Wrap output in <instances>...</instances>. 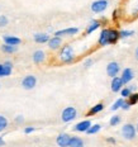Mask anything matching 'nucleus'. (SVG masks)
I'll return each instance as SVG.
<instances>
[{"instance_id":"nucleus-1","label":"nucleus","mask_w":138,"mask_h":147,"mask_svg":"<svg viewBox=\"0 0 138 147\" xmlns=\"http://www.w3.org/2000/svg\"><path fill=\"white\" fill-rule=\"evenodd\" d=\"M57 57H58V61H60L61 63H66V65L72 63V62H75V60H76L75 50H73V47L71 45H65L61 47L60 51H58Z\"/></svg>"},{"instance_id":"nucleus-2","label":"nucleus","mask_w":138,"mask_h":147,"mask_svg":"<svg viewBox=\"0 0 138 147\" xmlns=\"http://www.w3.org/2000/svg\"><path fill=\"white\" fill-rule=\"evenodd\" d=\"M122 137L127 141H133L136 138V134H137V129H136V125L133 123H125L123 124L120 129Z\"/></svg>"},{"instance_id":"nucleus-3","label":"nucleus","mask_w":138,"mask_h":147,"mask_svg":"<svg viewBox=\"0 0 138 147\" xmlns=\"http://www.w3.org/2000/svg\"><path fill=\"white\" fill-rule=\"evenodd\" d=\"M77 117V109L75 107H66L61 113V121L63 123H70Z\"/></svg>"},{"instance_id":"nucleus-4","label":"nucleus","mask_w":138,"mask_h":147,"mask_svg":"<svg viewBox=\"0 0 138 147\" xmlns=\"http://www.w3.org/2000/svg\"><path fill=\"white\" fill-rule=\"evenodd\" d=\"M109 7V1L108 0H95V1L91 3L90 9L91 11L95 14H100L103 11H105Z\"/></svg>"},{"instance_id":"nucleus-5","label":"nucleus","mask_w":138,"mask_h":147,"mask_svg":"<svg viewBox=\"0 0 138 147\" xmlns=\"http://www.w3.org/2000/svg\"><path fill=\"white\" fill-rule=\"evenodd\" d=\"M20 85H22V88L24 90H32V89H34L36 85H37V78L34 75H26L22 79Z\"/></svg>"},{"instance_id":"nucleus-6","label":"nucleus","mask_w":138,"mask_h":147,"mask_svg":"<svg viewBox=\"0 0 138 147\" xmlns=\"http://www.w3.org/2000/svg\"><path fill=\"white\" fill-rule=\"evenodd\" d=\"M119 72H120V65L116 61H110L106 65V75L109 78H115V76H118Z\"/></svg>"},{"instance_id":"nucleus-7","label":"nucleus","mask_w":138,"mask_h":147,"mask_svg":"<svg viewBox=\"0 0 138 147\" xmlns=\"http://www.w3.org/2000/svg\"><path fill=\"white\" fill-rule=\"evenodd\" d=\"M93 125V123H91L89 119H84V121H80L79 123H76L75 125L72 127L73 132H79V133H86L88 129Z\"/></svg>"},{"instance_id":"nucleus-8","label":"nucleus","mask_w":138,"mask_h":147,"mask_svg":"<svg viewBox=\"0 0 138 147\" xmlns=\"http://www.w3.org/2000/svg\"><path fill=\"white\" fill-rule=\"evenodd\" d=\"M79 33V28L77 27H70V28H65V29H60L55 32V36L56 37H73Z\"/></svg>"},{"instance_id":"nucleus-9","label":"nucleus","mask_w":138,"mask_h":147,"mask_svg":"<svg viewBox=\"0 0 138 147\" xmlns=\"http://www.w3.org/2000/svg\"><path fill=\"white\" fill-rule=\"evenodd\" d=\"M120 79H122V81H123L124 85L129 84V82L134 79V71L132 69H129V67H125V69H123L120 72Z\"/></svg>"},{"instance_id":"nucleus-10","label":"nucleus","mask_w":138,"mask_h":147,"mask_svg":"<svg viewBox=\"0 0 138 147\" xmlns=\"http://www.w3.org/2000/svg\"><path fill=\"white\" fill-rule=\"evenodd\" d=\"M70 141H71V136L69 133H60L56 137V143L58 147H69Z\"/></svg>"},{"instance_id":"nucleus-11","label":"nucleus","mask_w":138,"mask_h":147,"mask_svg":"<svg viewBox=\"0 0 138 147\" xmlns=\"http://www.w3.org/2000/svg\"><path fill=\"white\" fill-rule=\"evenodd\" d=\"M48 48L52 51H60L61 50V47H62V38L61 37H56V36H53V37H51L50 38V41H48Z\"/></svg>"},{"instance_id":"nucleus-12","label":"nucleus","mask_w":138,"mask_h":147,"mask_svg":"<svg viewBox=\"0 0 138 147\" xmlns=\"http://www.w3.org/2000/svg\"><path fill=\"white\" fill-rule=\"evenodd\" d=\"M98 45L100 47H105V46L109 45V28H103L102 32L99 34V38H98Z\"/></svg>"},{"instance_id":"nucleus-13","label":"nucleus","mask_w":138,"mask_h":147,"mask_svg":"<svg viewBox=\"0 0 138 147\" xmlns=\"http://www.w3.org/2000/svg\"><path fill=\"white\" fill-rule=\"evenodd\" d=\"M124 88V84L122 81L120 76H115V78L112 79V82H110V89H112L113 93H120V90Z\"/></svg>"},{"instance_id":"nucleus-14","label":"nucleus","mask_w":138,"mask_h":147,"mask_svg":"<svg viewBox=\"0 0 138 147\" xmlns=\"http://www.w3.org/2000/svg\"><path fill=\"white\" fill-rule=\"evenodd\" d=\"M103 24L100 22V19H91L89 24L86 26V29H85V34H91V33H94L95 30H98L102 27Z\"/></svg>"},{"instance_id":"nucleus-15","label":"nucleus","mask_w":138,"mask_h":147,"mask_svg":"<svg viewBox=\"0 0 138 147\" xmlns=\"http://www.w3.org/2000/svg\"><path fill=\"white\" fill-rule=\"evenodd\" d=\"M3 42L5 45H9V46H19L22 43V39L17 36H11V34H4L3 36Z\"/></svg>"},{"instance_id":"nucleus-16","label":"nucleus","mask_w":138,"mask_h":147,"mask_svg":"<svg viewBox=\"0 0 138 147\" xmlns=\"http://www.w3.org/2000/svg\"><path fill=\"white\" fill-rule=\"evenodd\" d=\"M32 60L36 65H41L46 61V52L43 50H37L33 52L32 55Z\"/></svg>"},{"instance_id":"nucleus-17","label":"nucleus","mask_w":138,"mask_h":147,"mask_svg":"<svg viewBox=\"0 0 138 147\" xmlns=\"http://www.w3.org/2000/svg\"><path fill=\"white\" fill-rule=\"evenodd\" d=\"M120 39L119 30L115 28H109V45H115Z\"/></svg>"},{"instance_id":"nucleus-18","label":"nucleus","mask_w":138,"mask_h":147,"mask_svg":"<svg viewBox=\"0 0 138 147\" xmlns=\"http://www.w3.org/2000/svg\"><path fill=\"white\" fill-rule=\"evenodd\" d=\"M51 37L47 34V33H36L33 36V39H34L36 43H39V45H43V43H48Z\"/></svg>"},{"instance_id":"nucleus-19","label":"nucleus","mask_w":138,"mask_h":147,"mask_svg":"<svg viewBox=\"0 0 138 147\" xmlns=\"http://www.w3.org/2000/svg\"><path fill=\"white\" fill-rule=\"evenodd\" d=\"M104 110V104L103 103H98L95 104L94 107H91L90 109H89V112L86 113V117H93L95 114H99L100 112H103Z\"/></svg>"},{"instance_id":"nucleus-20","label":"nucleus","mask_w":138,"mask_h":147,"mask_svg":"<svg viewBox=\"0 0 138 147\" xmlns=\"http://www.w3.org/2000/svg\"><path fill=\"white\" fill-rule=\"evenodd\" d=\"M69 147H85V142L81 137L77 136H71V141H70Z\"/></svg>"},{"instance_id":"nucleus-21","label":"nucleus","mask_w":138,"mask_h":147,"mask_svg":"<svg viewBox=\"0 0 138 147\" xmlns=\"http://www.w3.org/2000/svg\"><path fill=\"white\" fill-rule=\"evenodd\" d=\"M0 51H1L3 53L11 55V53H15V52L18 51V47H17V46H9V45L3 43L1 46H0Z\"/></svg>"},{"instance_id":"nucleus-22","label":"nucleus","mask_w":138,"mask_h":147,"mask_svg":"<svg viewBox=\"0 0 138 147\" xmlns=\"http://www.w3.org/2000/svg\"><path fill=\"white\" fill-rule=\"evenodd\" d=\"M11 71H13V67L0 63V78H7L11 74Z\"/></svg>"},{"instance_id":"nucleus-23","label":"nucleus","mask_w":138,"mask_h":147,"mask_svg":"<svg viewBox=\"0 0 138 147\" xmlns=\"http://www.w3.org/2000/svg\"><path fill=\"white\" fill-rule=\"evenodd\" d=\"M124 100L125 99H123V98H119V99H116L115 102L112 104V107H110V110H112V112H115V110H118V109H122V105H123Z\"/></svg>"},{"instance_id":"nucleus-24","label":"nucleus","mask_w":138,"mask_h":147,"mask_svg":"<svg viewBox=\"0 0 138 147\" xmlns=\"http://www.w3.org/2000/svg\"><path fill=\"white\" fill-rule=\"evenodd\" d=\"M134 30H131V29H122L119 30V36H120V39H125V38H129V37L134 36Z\"/></svg>"},{"instance_id":"nucleus-25","label":"nucleus","mask_w":138,"mask_h":147,"mask_svg":"<svg viewBox=\"0 0 138 147\" xmlns=\"http://www.w3.org/2000/svg\"><path fill=\"white\" fill-rule=\"evenodd\" d=\"M8 124H9V122H8L7 117H5V115H3V114H0V133L4 132V131L7 129Z\"/></svg>"},{"instance_id":"nucleus-26","label":"nucleus","mask_w":138,"mask_h":147,"mask_svg":"<svg viewBox=\"0 0 138 147\" xmlns=\"http://www.w3.org/2000/svg\"><path fill=\"white\" fill-rule=\"evenodd\" d=\"M100 129H102V124L95 123V124H93V125H91V127L88 129L86 134H96V133L100 132Z\"/></svg>"},{"instance_id":"nucleus-27","label":"nucleus","mask_w":138,"mask_h":147,"mask_svg":"<svg viewBox=\"0 0 138 147\" xmlns=\"http://www.w3.org/2000/svg\"><path fill=\"white\" fill-rule=\"evenodd\" d=\"M120 122H122V117L118 114L113 115V117L109 119V124L112 125V127H116L118 124H120Z\"/></svg>"},{"instance_id":"nucleus-28","label":"nucleus","mask_w":138,"mask_h":147,"mask_svg":"<svg viewBox=\"0 0 138 147\" xmlns=\"http://www.w3.org/2000/svg\"><path fill=\"white\" fill-rule=\"evenodd\" d=\"M131 94H132V91H131V89L128 86H124L120 90V96L123 98V99H128V98L131 96Z\"/></svg>"},{"instance_id":"nucleus-29","label":"nucleus","mask_w":138,"mask_h":147,"mask_svg":"<svg viewBox=\"0 0 138 147\" xmlns=\"http://www.w3.org/2000/svg\"><path fill=\"white\" fill-rule=\"evenodd\" d=\"M127 100L129 102L131 105H136V104L138 103V93H137V91H136V93H132L131 96L128 98Z\"/></svg>"},{"instance_id":"nucleus-30","label":"nucleus","mask_w":138,"mask_h":147,"mask_svg":"<svg viewBox=\"0 0 138 147\" xmlns=\"http://www.w3.org/2000/svg\"><path fill=\"white\" fill-rule=\"evenodd\" d=\"M9 24V18L7 15L1 14L0 15V28H4V27H7Z\"/></svg>"},{"instance_id":"nucleus-31","label":"nucleus","mask_w":138,"mask_h":147,"mask_svg":"<svg viewBox=\"0 0 138 147\" xmlns=\"http://www.w3.org/2000/svg\"><path fill=\"white\" fill-rule=\"evenodd\" d=\"M14 122H15V124H22V123H24V117H23L22 114H18V115H15Z\"/></svg>"},{"instance_id":"nucleus-32","label":"nucleus","mask_w":138,"mask_h":147,"mask_svg":"<svg viewBox=\"0 0 138 147\" xmlns=\"http://www.w3.org/2000/svg\"><path fill=\"white\" fill-rule=\"evenodd\" d=\"M36 131V127H32V125H29V127H24V129H23V132L26 133V134H30V133H33Z\"/></svg>"},{"instance_id":"nucleus-33","label":"nucleus","mask_w":138,"mask_h":147,"mask_svg":"<svg viewBox=\"0 0 138 147\" xmlns=\"http://www.w3.org/2000/svg\"><path fill=\"white\" fill-rule=\"evenodd\" d=\"M93 65H94V60L93 59H86L85 60V62H84L85 69H89V67H91Z\"/></svg>"},{"instance_id":"nucleus-34","label":"nucleus","mask_w":138,"mask_h":147,"mask_svg":"<svg viewBox=\"0 0 138 147\" xmlns=\"http://www.w3.org/2000/svg\"><path fill=\"white\" fill-rule=\"evenodd\" d=\"M119 17H120V15H119V9H114L113 13H112V19L113 20H118Z\"/></svg>"},{"instance_id":"nucleus-35","label":"nucleus","mask_w":138,"mask_h":147,"mask_svg":"<svg viewBox=\"0 0 138 147\" xmlns=\"http://www.w3.org/2000/svg\"><path fill=\"white\" fill-rule=\"evenodd\" d=\"M131 104H129V102H128V100L127 99H125L124 100V103H123V105H122V109H123V110H129L131 109Z\"/></svg>"},{"instance_id":"nucleus-36","label":"nucleus","mask_w":138,"mask_h":147,"mask_svg":"<svg viewBox=\"0 0 138 147\" xmlns=\"http://www.w3.org/2000/svg\"><path fill=\"white\" fill-rule=\"evenodd\" d=\"M105 141L108 143H110V145H115V143H116V140L114 138V137H106Z\"/></svg>"},{"instance_id":"nucleus-37","label":"nucleus","mask_w":138,"mask_h":147,"mask_svg":"<svg viewBox=\"0 0 138 147\" xmlns=\"http://www.w3.org/2000/svg\"><path fill=\"white\" fill-rule=\"evenodd\" d=\"M132 17H133V18L138 17V5H136V7L133 8V10H132Z\"/></svg>"},{"instance_id":"nucleus-38","label":"nucleus","mask_w":138,"mask_h":147,"mask_svg":"<svg viewBox=\"0 0 138 147\" xmlns=\"http://www.w3.org/2000/svg\"><path fill=\"white\" fill-rule=\"evenodd\" d=\"M100 22H102V24H103V26H105V24L108 23V19H106L105 17H102V18H100Z\"/></svg>"},{"instance_id":"nucleus-39","label":"nucleus","mask_w":138,"mask_h":147,"mask_svg":"<svg viewBox=\"0 0 138 147\" xmlns=\"http://www.w3.org/2000/svg\"><path fill=\"white\" fill-rule=\"evenodd\" d=\"M128 88L131 89V91H132V93H136V89H137L136 85H129V86H128Z\"/></svg>"},{"instance_id":"nucleus-40","label":"nucleus","mask_w":138,"mask_h":147,"mask_svg":"<svg viewBox=\"0 0 138 147\" xmlns=\"http://www.w3.org/2000/svg\"><path fill=\"white\" fill-rule=\"evenodd\" d=\"M3 146H5V141L3 137H0V147H3Z\"/></svg>"},{"instance_id":"nucleus-41","label":"nucleus","mask_w":138,"mask_h":147,"mask_svg":"<svg viewBox=\"0 0 138 147\" xmlns=\"http://www.w3.org/2000/svg\"><path fill=\"white\" fill-rule=\"evenodd\" d=\"M134 57H136V60L138 61V47L134 50Z\"/></svg>"},{"instance_id":"nucleus-42","label":"nucleus","mask_w":138,"mask_h":147,"mask_svg":"<svg viewBox=\"0 0 138 147\" xmlns=\"http://www.w3.org/2000/svg\"><path fill=\"white\" fill-rule=\"evenodd\" d=\"M136 129H137V134H138V123L136 124Z\"/></svg>"},{"instance_id":"nucleus-43","label":"nucleus","mask_w":138,"mask_h":147,"mask_svg":"<svg viewBox=\"0 0 138 147\" xmlns=\"http://www.w3.org/2000/svg\"><path fill=\"white\" fill-rule=\"evenodd\" d=\"M0 88H1V84H0Z\"/></svg>"}]
</instances>
